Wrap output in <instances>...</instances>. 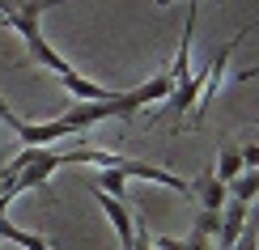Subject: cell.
Returning <instances> with one entry per match:
<instances>
[{
	"label": "cell",
	"mask_w": 259,
	"mask_h": 250,
	"mask_svg": "<svg viewBox=\"0 0 259 250\" xmlns=\"http://www.w3.org/2000/svg\"><path fill=\"white\" fill-rule=\"evenodd\" d=\"M94 199H98V208L106 212V221H111V229H115V237H119V246L132 250V237H136L132 208H127L123 199H115V195H102V191H94Z\"/></svg>",
	"instance_id": "cell-1"
},
{
	"label": "cell",
	"mask_w": 259,
	"mask_h": 250,
	"mask_svg": "<svg viewBox=\"0 0 259 250\" xmlns=\"http://www.w3.org/2000/svg\"><path fill=\"white\" fill-rule=\"evenodd\" d=\"M60 85H64V89H68L72 97H77V102H106V97H115V93H119V89H106V85L90 81V77H81L77 68H72V72H64V77H60Z\"/></svg>",
	"instance_id": "cell-2"
},
{
	"label": "cell",
	"mask_w": 259,
	"mask_h": 250,
	"mask_svg": "<svg viewBox=\"0 0 259 250\" xmlns=\"http://www.w3.org/2000/svg\"><path fill=\"white\" fill-rule=\"evenodd\" d=\"M246 208H251V204H242V199H225V208H221V229H217L221 250H230L234 242H238V233H242V225H246Z\"/></svg>",
	"instance_id": "cell-3"
},
{
	"label": "cell",
	"mask_w": 259,
	"mask_h": 250,
	"mask_svg": "<svg viewBox=\"0 0 259 250\" xmlns=\"http://www.w3.org/2000/svg\"><path fill=\"white\" fill-rule=\"evenodd\" d=\"M191 195H196L200 208H208V212H221V208H225V199H230L225 182H221V178H212V174H204V178L191 182Z\"/></svg>",
	"instance_id": "cell-4"
},
{
	"label": "cell",
	"mask_w": 259,
	"mask_h": 250,
	"mask_svg": "<svg viewBox=\"0 0 259 250\" xmlns=\"http://www.w3.org/2000/svg\"><path fill=\"white\" fill-rule=\"evenodd\" d=\"M0 237H9V242L21 246V250H56L47 237H38V233H30V229H17L9 216H0Z\"/></svg>",
	"instance_id": "cell-5"
},
{
	"label": "cell",
	"mask_w": 259,
	"mask_h": 250,
	"mask_svg": "<svg viewBox=\"0 0 259 250\" xmlns=\"http://www.w3.org/2000/svg\"><path fill=\"white\" fill-rule=\"evenodd\" d=\"M127 174L119 170V166H106V170H98V178H94V191H102V195H115V199H123L127 195Z\"/></svg>",
	"instance_id": "cell-6"
},
{
	"label": "cell",
	"mask_w": 259,
	"mask_h": 250,
	"mask_svg": "<svg viewBox=\"0 0 259 250\" xmlns=\"http://www.w3.org/2000/svg\"><path fill=\"white\" fill-rule=\"evenodd\" d=\"M246 170V161H242V153L234 144H225L221 153H217V170H212V178H221V182H234L238 174Z\"/></svg>",
	"instance_id": "cell-7"
},
{
	"label": "cell",
	"mask_w": 259,
	"mask_h": 250,
	"mask_svg": "<svg viewBox=\"0 0 259 250\" xmlns=\"http://www.w3.org/2000/svg\"><path fill=\"white\" fill-rule=\"evenodd\" d=\"M225 191H230V199H242V204H251L255 195H259V170H242L234 182H225Z\"/></svg>",
	"instance_id": "cell-8"
},
{
	"label": "cell",
	"mask_w": 259,
	"mask_h": 250,
	"mask_svg": "<svg viewBox=\"0 0 259 250\" xmlns=\"http://www.w3.org/2000/svg\"><path fill=\"white\" fill-rule=\"evenodd\" d=\"M153 250H208V237H153Z\"/></svg>",
	"instance_id": "cell-9"
},
{
	"label": "cell",
	"mask_w": 259,
	"mask_h": 250,
	"mask_svg": "<svg viewBox=\"0 0 259 250\" xmlns=\"http://www.w3.org/2000/svg\"><path fill=\"white\" fill-rule=\"evenodd\" d=\"M217 229H221V212L200 208V212H196V225H191V233H196V237H217Z\"/></svg>",
	"instance_id": "cell-10"
},
{
	"label": "cell",
	"mask_w": 259,
	"mask_h": 250,
	"mask_svg": "<svg viewBox=\"0 0 259 250\" xmlns=\"http://www.w3.org/2000/svg\"><path fill=\"white\" fill-rule=\"evenodd\" d=\"M230 250H259V225H255V221H246V225H242V233H238V242H234Z\"/></svg>",
	"instance_id": "cell-11"
},
{
	"label": "cell",
	"mask_w": 259,
	"mask_h": 250,
	"mask_svg": "<svg viewBox=\"0 0 259 250\" xmlns=\"http://www.w3.org/2000/svg\"><path fill=\"white\" fill-rule=\"evenodd\" d=\"M132 250H153V233H149L145 221H136V237H132Z\"/></svg>",
	"instance_id": "cell-12"
},
{
	"label": "cell",
	"mask_w": 259,
	"mask_h": 250,
	"mask_svg": "<svg viewBox=\"0 0 259 250\" xmlns=\"http://www.w3.org/2000/svg\"><path fill=\"white\" fill-rule=\"evenodd\" d=\"M238 153H242L246 166H255V170H259V144H246V148H238Z\"/></svg>",
	"instance_id": "cell-13"
},
{
	"label": "cell",
	"mask_w": 259,
	"mask_h": 250,
	"mask_svg": "<svg viewBox=\"0 0 259 250\" xmlns=\"http://www.w3.org/2000/svg\"><path fill=\"white\" fill-rule=\"evenodd\" d=\"M13 13H17V0H0V17L9 21V17H13Z\"/></svg>",
	"instance_id": "cell-14"
},
{
	"label": "cell",
	"mask_w": 259,
	"mask_h": 250,
	"mask_svg": "<svg viewBox=\"0 0 259 250\" xmlns=\"http://www.w3.org/2000/svg\"><path fill=\"white\" fill-rule=\"evenodd\" d=\"M251 77H259V64H251V68H242V72H238L234 81H251Z\"/></svg>",
	"instance_id": "cell-15"
},
{
	"label": "cell",
	"mask_w": 259,
	"mask_h": 250,
	"mask_svg": "<svg viewBox=\"0 0 259 250\" xmlns=\"http://www.w3.org/2000/svg\"><path fill=\"white\" fill-rule=\"evenodd\" d=\"M255 127H259V119H255Z\"/></svg>",
	"instance_id": "cell-16"
},
{
	"label": "cell",
	"mask_w": 259,
	"mask_h": 250,
	"mask_svg": "<svg viewBox=\"0 0 259 250\" xmlns=\"http://www.w3.org/2000/svg\"><path fill=\"white\" fill-rule=\"evenodd\" d=\"M255 26H259V21H255Z\"/></svg>",
	"instance_id": "cell-17"
}]
</instances>
